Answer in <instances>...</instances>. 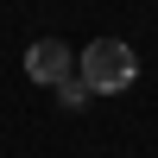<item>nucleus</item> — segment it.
Here are the masks:
<instances>
[{
	"mask_svg": "<svg viewBox=\"0 0 158 158\" xmlns=\"http://www.w3.org/2000/svg\"><path fill=\"white\" fill-rule=\"evenodd\" d=\"M133 76H139V57L120 38H95V44L82 51V82L95 89V95H120V89H133Z\"/></svg>",
	"mask_w": 158,
	"mask_h": 158,
	"instance_id": "f257e3e1",
	"label": "nucleus"
},
{
	"mask_svg": "<svg viewBox=\"0 0 158 158\" xmlns=\"http://www.w3.org/2000/svg\"><path fill=\"white\" fill-rule=\"evenodd\" d=\"M70 70H76V57H70V44H63V38H38L32 51H25V76H32V82H70Z\"/></svg>",
	"mask_w": 158,
	"mask_h": 158,
	"instance_id": "f03ea898",
	"label": "nucleus"
}]
</instances>
